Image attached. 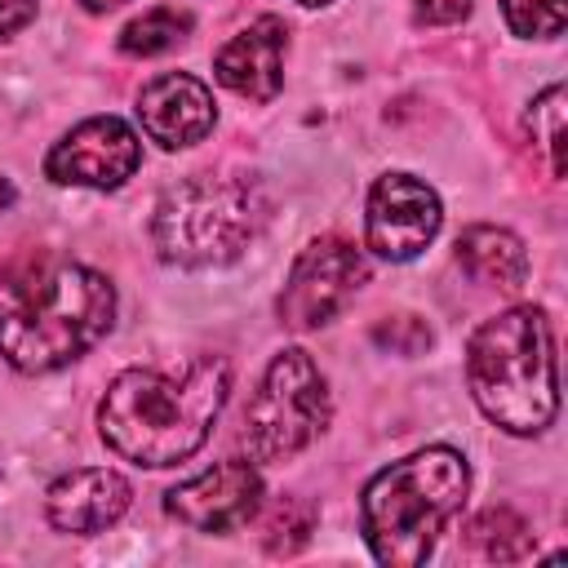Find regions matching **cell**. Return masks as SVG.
<instances>
[{
  "mask_svg": "<svg viewBox=\"0 0 568 568\" xmlns=\"http://www.w3.org/2000/svg\"><path fill=\"white\" fill-rule=\"evenodd\" d=\"M297 501H280L266 519V550L271 555H288L311 537V515H297Z\"/></svg>",
  "mask_w": 568,
  "mask_h": 568,
  "instance_id": "cell-19",
  "label": "cell"
},
{
  "mask_svg": "<svg viewBox=\"0 0 568 568\" xmlns=\"http://www.w3.org/2000/svg\"><path fill=\"white\" fill-rule=\"evenodd\" d=\"M226 386L231 368L222 355H195L182 373L129 368L102 395V439L138 466H178L209 439Z\"/></svg>",
  "mask_w": 568,
  "mask_h": 568,
  "instance_id": "cell-2",
  "label": "cell"
},
{
  "mask_svg": "<svg viewBox=\"0 0 568 568\" xmlns=\"http://www.w3.org/2000/svg\"><path fill=\"white\" fill-rule=\"evenodd\" d=\"M138 120L146 129L151 142L178 151V146H195L213 133V120H217V106H213V93L186 75V71H169L160 80H151L138 98Z\"/></svg>",
  "mask_w": 568,
  "mask_h": 568,
  "instance_id": "cell-11",
  "label": "cell"
},
{
  "mask_svg": "<svg viewBox=\"0 0 568 568\" xmlns=\"http://www.w3.org/2000/svg\"><path fill=\"white\" fill-rule=\"evenodd\" d=\"M466 457L444 444L377 470L359 501V524L373 559L386 568H417L444 524L466 506Z\"/></svg>",
  "mask_w": 568,
  "mask_h": 568,
  "instance_id": "cell-4",
  "label": "cell"
},
{
  "mask_svg": "<svg viewBox=\"0 0 568 568\" xmlns=\"http://www.w3.org/2000/svg\"><path fill=\"white\" fill-rule=\"evenodd\" d=\"M129 497L133 493H129L124 475H115L106 466H84V470L62 475L49 488L44 510L58 532H102L129 510Z\"/></svg>",
  "mask_w": 568,
  "mask_h": 568,
  "instance_id": "cell-13",
  "label": "cell"
},
{
  "mask_svg": "<svg viewBox=\"0 0 568 568\" xmlns=\"http://www.w3.org/2000/svg\"><path fill=\"white\" fill-rule=\"evenodd\" d=\"M373 342L386 346V351H395V355H417V351L430 346V328L417 315H390V320H382L373 328Z\"/></svg>",
  "mask_w": 568,
  "mask_h": 568,
  "instance_id": "cell-20",
  "label": "cell"
},
{
  "mask_svg": "<svg viewBox=\"0 0 568 568\" xmlns=\"http://www.w3.org/2000/svg\"><path fill=\"white\" fill-rule=\"evenodd\" d=\"M444 213L439 200L426 182L408 173H386L368 191V213H364V235L368 248L386 262H413L439 231Z\"/></svg>",
  "mask_w": 568,
  "mask_h": 568,
  "instance_id": "cell-9",
  "label": "cell"
},
{
  "mask_svg": "<svg viewBox=\"0 0 568 568\" xmlns=\"http://www.w3.org/2000/svg\"><path fill=\"white\" fill-rule=\"evenodd\" d=\"M470 541H475L488 559H501V564L524 559V555L532 550V532H528V524H524L515 510H506V506L484 510V515L470 524Z\"/></svg>",
  "mask_w": 568,
  "mask_h": 568,
  "instance_id": "cell-16",
  "label": "cell"
},
{
  "mask_svg": "<svg viewBox=\"0 0 568 568\" xmlns=\"http://www.w3.org/2000/svg\"><path fill=\"white\" fill-rule=\"evenodd\" d=\"M36 18V0H0V36L27 27Z\"/></svg>",
  "mask_w": 568,
  "mask_h": 568,
  "instance_id": "cell-22",
  "label": "cell"
},
{
  "mask_svg": "<svg viewBox=\"0 0 568 568\" xmlns=\"http://www.w3.org/2000/svg\"><path fill=\"white\" fill-rule=\"evenodd\" d=\"M501 13L515 36L550 40L564 31V0H501Z\"/></svg>",
  "mask_w": 568,
  "mask_h": 568,
  "instance_id": "cell-18",
  "label": "cell"
},
{
  "mask_svg": "<svg viewBox=\"0 0 568 568\" xmlns=\"http://www.w3.org/2000/svg\"><path fill=\"white\" fill-rule=\"evenodd\" d=\"M328 426V386L306 351H280L244 413V444L257 462L302 453Z\"/></svg>",
  "mask_w": 568,
  "mask_h": 568,
  "instance_id": "cell-6",
  "label": "cell"
},
{
  "mask_svg": "<svg viewBox=\"0 0 568 568\" xmlns=\"http://www.w3.org/2000/svg\"><path fill=\"white\" fill-rule=\"evenodd\" d=\"M262 501V475L248 462H217L213 470L169 488L164 510L195 532H231L253 519Z\"/></svg>",
  "mask_w": 568,
  "mask_h": 568,
  "instance_id": "cell-10",
  "label": "cell"
},
{
  "mask_svg": "<svg viewBox=\"0 0 568 568\" xmlns=\"http://www.w3.org/2000/svg\"><path fill=\"white\" fill-rule=\"evenodd\" d=\"M524 124H528L532 142L550 155V173L564 178V169H568V155H564V84H550V89L532 102V111H528Z\"/></svg>",
  "mask_w": 568,
  "mask_h": 568,
  "instance_id": "cell-17",
  "label": "cell"
},
{
  "mask_svg": "<svg viewBox=\"0 0 568 568\" xmlns=\"http://www.w3.org/2000/svg\"><path fill=\"white\" fill-rule=\"evenodd\" d=\"M89 13H106V9H115V4H124V0H80Z\"/></svg>",
  "mask_w": 568,
  "mask_h": 568,
  "instance_id": "cell-23",
  "label": "cell"
},
{
  "mask_svg": "<svg viewBox=\"0 0 568 568\" xmlns=\"http://www.w3.org/2000/svg\"><path fill=\"white\" fill-rule=\"evenodd\" d=\"M457 262L497 288H519L528 280V253L524 244L501 226H466L457 235Z\"/></svg>",
  "mask_w": 568,
  "mask_h": 568,
  "instance_id": "cell-14",
  "label": "cell"
},
{
  "mask_svg": "<svg viewBox=\"0 0 568 568\" xmlns=\"http://www.w3.org/2000/svg\"><path fill=\"white\" fill-rule=\"evenodd\" d=\"M191 31V13L186 9H151L142 18H133L124 31H120V49L133 53V58H151V53H164L173 44H182Z\"/></svg>",
  "mask_w": 568,
  "mask_h": 568,
  "instance_id": "cell-15",
  "label": "cell"
},
{
  "mask_svg": "<svg viewBox=\"0 0 568 568\" xmlns=\"http://www.w3.org/2000/svg\"><path fill=\"white\" fill-rule=\"evenodd\" d=\"M284 44H288V27L280 18H257L253 27H244L217 49L213 71L231 93L248 102H271L284 84V67H280Z\"/></svg>",
  "mask_w": 568,
  "mask_h": 568,
  "instance_id": "cell-12",
  "label": "cell"
},
{
  "mask_svg": "<svg viewBox=\"0 0 568 568\" xmlns=\"http://www.w3.org/2000/svg\"><path fill=\"white\" fill-rule=\"evenodd\" d=\"M13 204V186H9V178H0V213Z\"/></svg>",
  "mask_w": 568,
  "mask_h": 568,
  "instance_id": "cell-24",
  "label": "cell"
},
{
  "mask_svg": "<svg viewBox=\"0 0 568 568\" xmlns=\"http://www.w3.org/2000/svg\"><path fill=\"white\" fill-rule=\"evenodd\" d=\"M266 200L240 178H186L169 186L151 217V240L164 262L222 266L253 240Z\"/></svg>",
  "mask_w": 568,
  "mask_h": 568,
  "instance_id": "cell-5",
  "label": "cell"
},
{
  "mask_svg": "<svg viewBox=\"0 0 568 568\" xmlns=\"http://www.w3.org/2000/svg\"><path fill=\"white\" fill-rule=\"evenodd\" d=\"M466 382L488 422L510 435H537L555 422V342L537 306H510L484 320L466 346Z\"/></svg>",
  "mask_w": 568,
  "mask_h": 568,
  "instance_id": "cell-3",
  "label": "cell"
},
{
  "mask_svg": "<svg viewBox=\"0 0 568 568\" xmlns=\"http://www.w3.org/2000/svg\"><path fill=\"white\" fill-rule=\"evenodd\" d=\"M297 4H328V0H297Z\"/></svg>",
  "mask_w": 568,
  "mask_h": 568,
  "instance_id": "cell-25",
  "label": "cell"
},
{
  "mask_svg": "<svg viewBox=\"0 0 568 568\" xmlns=\"http://www.w3.org/2000/svg\"><path fill=\"white\" fill-rule=\"evenodd\" d=\"M475 0H413L417 9V22H430V27H448V22H462L470 13Z\"/></svg>",
  "mask_w": 568,
  "mask_h": 568,
  "instance_id": "cell-21",
  "label": "cell"
},
{
  "mask_svg": "<svg viewBox=\"0 0 568 568\" xmlns=\"http://www.w3.org/2000/svg\"><path fill=\"white\" fill-rule=\"evenodd\" d=\"M364 280H368L364 253L342 235H320L297 253V262H293V271L284 280L280 320L288 328H297V333L302 328H320L355 297V288Z\"/></svg>",
  "mask_w": 568,
  "mask_h": 568,
  "instance_id": "cell-7",
  "label": "cell"
},
{
  "mask_svg": "<svg viewBox=\"0 0 568 568\" xmlns=\"http://www.w3.org/2000/svg\"><path fill=\"white\" fill-rule=\"evenodd\" d=\"M115 320V288L93 266L27 253L0 275V355L18 373L80 359Z\"/></svg>",
  "mask_w": 568,
  "mask_h": 568,
  "instance_id": "cell-1",
  "label": "cell"
},
{
  "mask_svg": "<svg viewBox=\"0 0 568 568\" xmlns=\"http://www.w3.org/2000/svg\"><path fill=\"white\" fill-rule=\"evenodd\" d=\"M142 164V142L138 133L115 120V115H93L75 124L44 160V173L62 186H98L115 191L124 186Z\"/></svg>",
  "mask_w": 568,
  "mask_h": 568,
  "instance_id": "cell-8",
  "label": "cell"
}]
</instances>
